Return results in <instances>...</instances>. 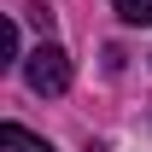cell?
<instances>
[{
    "label": "cell",
    "instance_id": "4",
    "mask_svg": "<svg viewBox=\"0 0 152 152\" xmlns=\"http://www.w3.org/2000/svg\"><path fill=\"white\" fill-rule=\"evenodd\" d=\"M0 64H23V58H18V23H12V18L0 23Z\"/></svg>",
    "mask_w": 152,
    "mask_h": 152
},
{
    "label": "cell",
    "instance_id": "2",
    "mask_svg": "<svg viewBox=\"0 0 152 152\" xmlns=\"http://www.w3.org/2000/svg\"><path fill=\"white\" fill-rule=\"evenodd\" d=\"M0 152H53L41 134H29L23 123H0Z\"/></svg>",
    "mask_w": 152,
    "mask_h": 152
},
{
    "label": "cell",
    "instance_id": "3",
    "mask_svg": "<svg viewBox=\"0 0 152 152\" xmlns=\"http://www.w3.org/2000/svg\"><path fill=\"white\" fill-rule=\"evenodd\" d=\"M111 12L123 23H152V0H111Z\"/></svg>",
    "mask_w": 152,
    "mask_h": 152
},
{
    "label": "cell",
    "instance_id": "1",
    "mask_svg": "<svg viewBox=\"0 0 152 152\" xmlns=\"http://www.w3.org/2000/svg\"><path fill=\"white\" fill-rule=\"evenodd\" d=\"M23 76H29L35 94H64V88H70V53L53 47V41H41L35 53L23 58Z\"/></svg>",
    "mask_w": 152,
    "mask_h": 152
}]
</instances>
